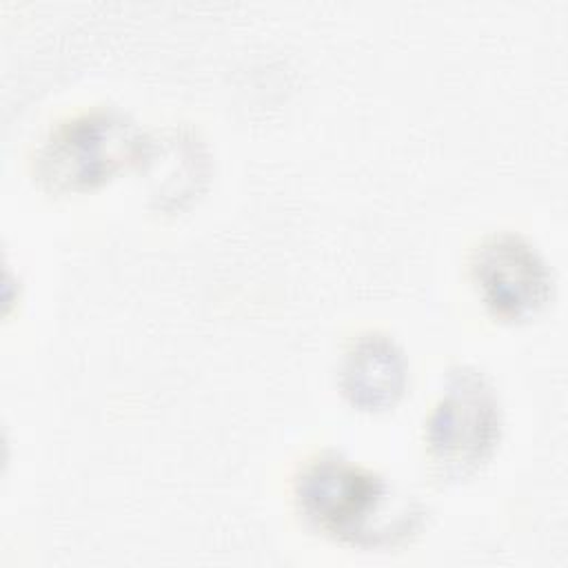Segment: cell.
I'll list each match as a JSON object with an SVG mask.
<instances>
[{"label":"cell","mask_w":568,"mask_h":568,"mask_svg":"<svg viewBox=\"0 0 568 568\" xmlns=\"http://www.w3.org/2000/svg\"><path fill=\"white\" fill-rule=\"evenodd\" d=\"M293 497L311 528L357 548L397 546L415 535L424 519L415 504L395 501L382 475L333 450L300 466Z\"/></svg>","instance_id":"1"},{"label":"cell","mask_w":568,"mask_h":568,"mask_svg":"<svg viewBox=\"0 0 568 568\" xmlns=\"http://www.w3.org/2000/svg\"><path fill=\"white\" fill-rule=\"evenodd\" d=\"M149 138L118 109H91L60 122L36 153V178L53 193L91 191L142 162Z\"/></svg>","instance_id":"2"},{"label":"cell","mask_w":568,"mask_h":568,"mask_svg":"<svg viewBox=\"0 0 568 568\" xmlns=\"http://www.w3.org/2000/svg\"><path fill=\"white\" fill-rule=\"evenodd\" d=\"M501 439V404L475 366H457L426 419V457L435 479L457 484L490 462Z\"/></svg>","instance_id":"3"},{"label":"cell","mask_w":568,"mask_h":568,"mask_svg":"<svg viewBox=\"0 0 568 568\" xmlns=\"http://www.w3.org/2000/svg\"><path fill=\"white\" fill-rule=\"evenodd\" d=\"M468 268L479 300L499 320H530L552 297L550 266L519 233L497 231L481 237L470 251Z\"/></svg>","instance_id":"4"},{"label":"cell","mask_w":568,"mask_h":568,"mask_svg":"<svg viewBox=\"0 0 568 568\" xmlns=\"http://www.w3.org/2000/svg\"><path fill=\"white\" fill-rule=\"evenodd\" d=\"M408 384V364L399 344L379 331L359 333L344 351L339 388L362 410H384L397 404Z\"/></svg>","instance_id":"5"}]
</instances>
